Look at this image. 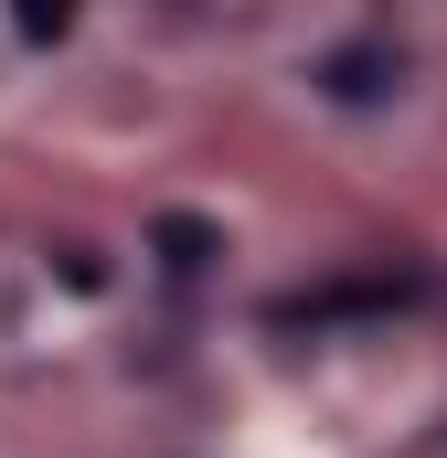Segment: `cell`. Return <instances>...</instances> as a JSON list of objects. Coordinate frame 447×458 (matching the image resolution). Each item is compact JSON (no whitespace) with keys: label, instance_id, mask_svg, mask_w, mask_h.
Wrapping results in <instances>:
<instances>
[{"label":"cell","instance_id":"6da1fadb","mask_svg":"<svg viewBox=\"0 0 447 458\" xmlns=\"http://www.w3.org/2000/svg\"><path fill=\"white\" fill-rule=\"evenodd\" d=\"M416 288L405 277H341V288H309V299H277V320L299 331V320H373V310H405Z\"/></svg>","mask_w":447,"mask_h":458},{"label":"cell","instance_id":"7a4b0ae2","mask_svg":"<svg viewBox=\"0 0 447 458\" xmlns=\"http://www.w3.org/2000/svg\"><path fill=\"white\" fill-rule=\"evenodd\" d=\"M149 245H160V267H181V277H192V267H214V256H224V234L203 225V214H160V225H149Z\"/></svg>","mask_w":447,"mask_h":458},{"label":"cell","instance_id":"3957f363","mask_svg":"<svg viewBox=\"0 0 447 458\" xmlns=\"http://www.w3.org/2000/svg\"><path fill=\"white\" fill-rule=\"evenodd\" d=\"M384 75H394V54L362 43V54H341V64H331V97H384Z\"/></svg>","mask_w":447,"mask_h":458},{"label":"cell","instance_id":"277c9868","mask_svg":"<svg viewBox=\"0 0 447 458\" xmlns=\"http://www.w3.org/2000/svg\"><path fill=\"white\" fill-rule=\"evenodd\" d=\"M11 21H21V43H64L75 0H11Z\"/></svg>","mask_w":447,"mask_h":458}]
</instances>
